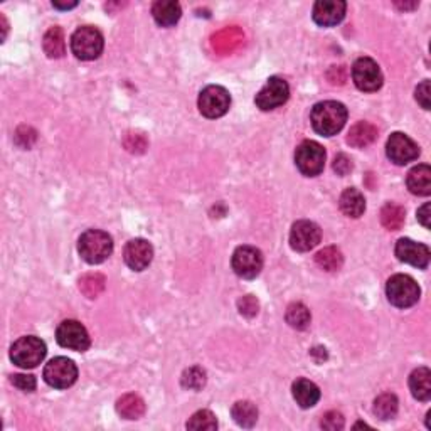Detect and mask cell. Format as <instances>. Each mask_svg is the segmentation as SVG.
Segmentation results:
<instances>
[{
	"mask_svg": "<svg viewBox=\"0 0 431 431\" xmlns=\"http://www.w3.org/2000/svg\"><path fill=\"white\" fill-rule=\"evenodd\" d=\"M310 122L317 134L334 136L347 122V108L339 101H320L311 108Z\"/></svg>",
	"mask_w": 431,
	"mask_h": 431,
	"instance_id": "cell-1",
	"label": "cell"
},
{
	"mask_svg": "<svg viewBox=\"0 0 431 431\" xmlns=\"http://www.w3.org/2000/svg\"><path fill=\"white\" fill-rule=\"evenodd\" d=\"M78 251L86 263L100 264L113 253V240L108 233L100 229H88L86 233L81 234Z\"/></svg>",
	"mask_w": 431,
	"mask_h": 431,
	"instance_id": "cell-2",
	"label": "cell"
},
{
	"mask_svg": "<svg viewBox=\"0 0 431 431\" xmlns=\"http://www.w3.org/2000/svg\"><path fill=\"white\" fill-rule=\"evenodd\" d=\"M103 34L91 25H84L72 34L71 37V51L81 61H93L100 58L103 53Z\"/></svg>",
	"mask_w": 431,
	"mask_h": 431,
	"instance_id": "cell-3",
	"label": "cell"
},
{
	"mask_svg": "<svg viewBox=\"0 0 431 431\" xmlns=\"http://www.w3.org/2000/svg\"><path fill=\"white\" fill-rule=\"evenodd\" d=\"M46 344L34 335L20 337L11 347V359L22 369H32L39 366L46 357Z\"/></svg>",
	"mask_w": 431,
	"mask_h": 431,
	"instance_id": "cell-4",
	"label": "cell"
},
{
	"mask_svg": "<svg viewBox=\"0 0 431 431\" xmlns=\"http://www.w3.org/2000/svg\"><path fill=\"white\" fill-rule=\"evenodd\" d=\"M387 300L398 309H409L420 300V287L409 275H394L387 280L386 285Z\"/></svg>",
	"mask_w": 431,
	"mask_h": 431,
	"instance_id": "cell-5",
	"label": "cell"
},
{
	"mask_svg": "<svg viewBox=\"0 0 431 431\" xmlns=\"http://www.w3.org/2000/svg\"><path fill=\"white\" fill-rule=\"evenodd\" d=\"M297 167L307 177H315L326 167V150L314 140H305L295 152Z\"/></svg>",
	"mask_w": 431,
	"mask_h": 431,
	"instance_id": "cell-6",
	"label": "cell"
},
{
	"mask_svg": "<svg viewBox=\"0 0 431 431\" xmlns=\"http://www.w3.org/2000/svg\"><path fill=\"white\" fill-rule=\"evenodd\" d=\"M198 105L199 112L206 118H219L228 113L229 106H231V96L226 88L211 84L200 91Z\"/></svg>",
	"mask_w": 431,
	"mask_h": 431,
	"instance_id": "cell-7",
	"label": "cell"
},
{
	"mask_svg": "<svg viewBox=\"0 0 431 431\" xmlns=\"http://www.w3.org/2000/svg\"><path fill=\"white\" fill-rule=\"evenodd\" d=\"M78 379V368L67 357H56L44 368V381L56 390H67Z\"/></svg>",
	"mask_w": 431,
	"mask_h": 431,
	"instance_id": "cell-8",
	"label": "cell"
},
{
	"mask_svg": "<svg viewBox=\"0 0 431 431\" xmlns=\"http://www.w3.org/2000/svg\"><path fill=\"white\" fill-rule=\"evenodd\" d=\"M290 96V86L285 79L273 76L266 81V84L259 89V93L255 98V103L263 112H271V110L278 108L285 105Z\"/></svg>",
	"mask_w": 431,
	"mask_h": 431,
	"instance_id": "cell-9",
	"label": "cell"
},
{
	"mask_svg": "<svg viewBox=\"0 0 431 431\" xmlns=\"http://www.w3.org/2000/svg\"><path fill=\"white\" fill-rule=\"evenodd\" d=\"M56 340L61 347L71 349V351L76 352L88 351L89 344H91L88 330L78 320H64V322L59 323L56 330Z\"/></svg>",
	"mask_w": 431,
	"mask_h": 431,
	"instance_id": "cell-10",
	"label": "cell"
},
{
	"mask_svg": "<svg viewBox=\"0 0 431 431\" xmlns=\"http://www.w3.org/2000/svg\"><path fill=\"white\" fill-rule=\"evenodd\" d=\"M233 270L238 276L246 280H253L259 275L263 268L262 251L253 246H240L233 253Z\"/></svg>",
	"mask_w": 431,
	"mask_h": 431,
	"instance_id": "cell-11",
	"label": "cell"
},
{
	"mask_svg": "<svg viewBox=\"0 0 431 431\" xmlns=\"http://www.w3.org/2000/svg\"><path fill=\"white\" fill-rule=\"evenodd\" d=\"M352 79L361 91L373 93L382 86V72L371 58H359L352 66Z\"/></svg>",
	"mask_w": 431,
	"mask_h": 431,
	"instance_id": "cell-12",
	"label": "cell"
},
{
	"mask_svg": "<svg viewBox=\"0 0 431 431\" xmlns=\"http://www.w3.org/2000/svg\"><path fill=\"white\" fill-rule=\"evenodd\" d=\"M386 153L391 162L398 165H406L409 162L416 160L420 155V147L409 139L408 135L396 131L390 136L386 145Z\"/></svg>",
	"mask_w": 431,
	"mask_h": 431,
	"instance_id": "cell-13",
	"label": "cell"
},
{
	"mask_svg": "<svg viewBox=\"0 0 431 431\" xmlns=\"http://www.w3.org/2000/svg\"><path fill=\"white\" fill-rule=\"evenodd\" d=\"M320 238H322V231L317 224L311 221H298L290 233V246L295 251L305 253L319 245Z\"/></svg>",
	"mask_w": 431,
	"mask_h": 431,
	"instance_id": "cell-14",
	"label": "cell"
},
{
	"mask_svg": "<svg viewBox=\"0 0 431 431\" xmlns=\"http://www.w3.org/2000/svg\"><path fill=\"white\" fill-rule=\"evenodd\" d=\"M396 256H398L399 262L413 264V266L421 268L425 270L430 263V247L421 243H416L408 238H403L396 243Z\"/></svg>",
	"mask_w": 431,
	"mask_h": 431,
	"instance_id": "cell-15",
	"label": "cell"
},
{
	"mask_svg": "<svg viewBox=\"0 0 431 431\" xmlns=\"http://www.w3.org/2000/svg\"><path fill=\"white\" fill-rule=\"evenodd\" d=\"M123 258H125V263L134 271H143L145 268H148V264L152 263L153 247L147 240L136 238V240H131L125 246Z\"/></svg>",
	"mask_w": 431,
	"mask_h": 431,
	"instance_id": "cell-16",
	"label": "cell"
},
{
	"mask_svg": "<svg viewBox=\"0 0 431 431\" xmlns=\"http://www.w3.org/2000/svg\"><path fill=\"white\" fill-rule=\"evenodd\" d=\"M347 4L342 0H319L314 6V20L322 27H332L342 22Z\"/></svg>",
	"mask_w": 431,
	"mask_h": 431,
	"instance_id": "cell-17",
	"label": "cell"
},
{
	"mask_svg": "<svg viewBox=\"0 0 431 431\" xmlns=\"http://www.w3.org/2000/svg\"><path fill=\"white\" fill-rule=\"evenodd\" d=\"M152 15L155 22L162 25V27H172L181 19L182 11L181 6L172 0H159L152 6Z\"/></svg>",
	"mask_w": 431,
	"mask_h": 431,
	"instance_id": "cell-18",
	"label": "cell"
},
{
	"mask_svg": "<svg viewBox=\"0 0 431 431\" xmlns=\"http://www.w3.org/2000/svg\"><path fill=\"white\" fill-rule=\"evenodd\" d=\"M408 189L416 195H430L431 194V169L430 165L421 164L415 169L409 170L406 179Z\"/></svg>",
	"mask_w": 431,
	"mask_h": 431,
	"instance_id": "cell-19",
	"label": "cell"
},
{
	"mask_svg": "<svg viewBox=\"0 0 431 431\" xmlns=\"http://www.w3.org/2000/svg\"><path fill=\"white\" fill-rule=\"evenodd\" d=\"M292 392L293 398H295L297 403L300 404V408L304 409L315 406L320 399L319 386L309 381V379H297L292 386Z\"/></svg>",
	"mask_w": 431,
	"mask_h": 431,
	"instance_id": "cell-20",
	"label": "cell"
},
{
	"mask_svg": "<svg viewBox=\"0 0 431 431\" xmlns=\"http://www.w3.org/2000/svg\"><path fill=\"white\" fill-rule=\"evenodd\" d=\"M409 390L418 401L431 399V371L428 368H418L409 375Z\"/></svg>",
	"mask_w": 431,
	"mask_h": 431,
	"instance_id": "cell-21",
	"label": "cell"
},
{
	"mask_svg": "<svg viewBox=\"0 0 431 431\" xmlns=\"http://www.w3.org/2000/svg\"><path fill=\"white\" fill-rule=\"evenodd\" d=\"M339 204H340V211L349 217H361L366 211L364 195H362L357 189H354V187H349V189H345L342 192Z\"/></svg>",
	"mask_w": 431,
	"mask_h": 431,
	"instance_id": "cell-22",
	"label": "cell"
},
{
	"mask_svg": "<svg viewBox=\"0 0 431 431\" xmlns=\"http://www.w3.org/2000/svg\"><path fill=\"white\" fill-rule=\"evenodd\" d=\"M378 139V128L369 122H359L351 128L347 135V143L356 148L368 147Z\"/></svg>",
	"mask_w": 431,
	"mask_h": 431,
	"instance_id": "cell-23",
	"label": "cell"
},
{
	"mask_svg": "<svg viewBox=\"0 0 431 431\" xmlns=\"http://www.w3.org/2000/svg\"><path fill=\"white\" fill-rule=\"evenodd\" d=\"M117 411L125 420H139L145 413V403L140 396L125 394L117 401Z\"/></svg>",
	"mask_w": 431,
	"mask_h": 431,
	"instance_id": "cell-24",
	"label": "cell"
},
{
	"mask_svg": "<svg viewBox=\"0 0 431 431\" xmlns=\"http://www.w3.org/2000/svg\"><path fill=\"white\" fill-rule=\"evenodd\" d=\"M42 46H44L46 54L49 58L58 59L63 58L64 53H66V41H64V32L61 27H51L48 32H46L44 41H42Z\"/></svg>",
	"mask_w": 431,
	"mask_h": 431,
	"instance_id": "cell-25",
	"label": "cell"
},
{
	"mask_svg": "<svg viewBox=\"0 0 431 431\" xmlns=\"http://www.w3.org/2000/svg\"><path fill=\"white\" fill-rule=\"evenodd\" d=\"M315 263L319 264V268L326 271H339L344 264V256L340 253L339 247L328 246L315 255Z\"/></svg>",
	"mask_w": 431,
	"mask_h": 431,
	"instance_id": "cell-26",
	"label": "cell"
},
{
	"mask_svg": "<svg viewBox=\"0 0 431 431\" xmlns=\"http://www.w3.org/2000/svg\"><path fill=\"white\" fill-rule=\"evenodd\" d=\"M231 415L243 428H251L258 421V409L251 401H238L231 409Z\"/></svg>",
	"mask_w": 431,
	"mask_h": 431,
	"instance_id": "cell-27",
	"label": "cell"
},
{
	"mask_svg": "<svg viewBox=\"0 0 431 431\" xmlns=\"http://www.w3.org/2000/svg\"><path fill=\"white\" fill-rule=\"evenodd\" d=\"M404 207L398 206L394 202H387L386 206L381 209V223L390 231H399L404 224Z\"/></svg>",
	"mask_w": 431,
	"mask_h": 431,
	"instance_id": "cell-28",
	"label": "cell"
},
{
	"mask_svg": "<svg viewBox=\"0 0 431 431\" xmlns=\"http://www.w3.org/2000/svg\"><path fill=\"white\" fill-rule=\"evenodd\" d=\"M398 398L391 392H384V394L375 398L374 401V415L379 418V420L386 421L392 420L398 413Z\"/></svg>",
	"mask_w": 431,
	"mask_h": 431,
	"instance_id": "cell-29",
	"label": "cell"
},
{
	"mask_svg": "<svg viewBox=\"0 0 431 431\" xmlns=\"http://www.w3.org/2000/svg\"><path fill=\"white\" fill-rule=\"evenodd\" d=\"M285 319H287L288 326L297 328V330H305L307 327L310 326V310L307 309L304 304H300V302H295V304H292L287 309V315H285Z\"/></svg>",
	"mask_w": 431,
	"mask_h": 431,
	"instance_id": "cell-30",
	"label": "cell"
},
{
	"mask_svg": "<svg viewBox=\"0 0 431 431\" xmlns=\"http://www.w3.org/2000/svg\"><path fill=\"white\" fill-rule=\"evenodd\" d=\"M105 276L100 273H88L79 278V290L84 297L96 298L105 290Z\"/></svg>",
	"mask_w": 431,
	"mask_h": 431,
	"instance_id": "cell-31",
	"label": "cell"
},
{
	"mask_svg": "<svg viewBox=\"0 0 431 431\" xmlns=\"http://www.w3.org/2000/svg\"><path fill=\"white\" fill-rule=\"evenodd\" d=\"M241 41H243V34L238 31V29H226V31L214 36L212 44H214V48L219 49L221 53H228V51H231L233 44H240Z\"/></svg>",
	"mask_w": 431,
	"mask_h": 431,
	"instance_id": "cell-32",
	"label": "cell"
},
{
	"mask_svg": "<svg viewBox=\"0 0 431 431\" xmlns=\"http://www.w3.org/2000/svg\"><path fill=\"white\" fill-rule=\"evenodd\" d=\"M187 428L212 431L217 428V420L211 411H207V409H200V411L192 415L191 420L187 421Z\"/></svg>",
	"mask_w": 431,
	"mask_h": 431,
	"instance_id": "cell-33",
	"label": "cell"
},
{
	"mask_svg": "<svg viewBox=\"0 0 431 431\" xmlns=\"http://www.w3.org/2000/svg\"><path fill=\"white\" fill-rule=\"evenodd\" d=\"M181 382L186 390L199 391V390H202L204 384H206V373H204V369L194 366V368H189L184 371V374H182V378H181Z\"/></svg>",
	"mask_w": 431,
	"mask_h": 431,
	"instance_id": "cell-34",
	"label": "cell"
},
{
	"mask_svg": "<svg viewBox=\"0 0 431 431\" xmlns=\"http://www.w3.org/2000/svg\"><path fill=\"white\" fill-rule=\"evenodd\" d=\"M238 310H240V314L245 315V317L253 319L259 311L258 298L253 295H245L243 298H240V300H238Z\"/></svg>",
	"mask_w": 431,
	"mask_h": 431,
	"instance_id": "cell-35",
	"label": "cell"
},
{
	"mask_svg": "<svg viewBox=\"0 0 431 431\" xmlns=\"http://www.w3.org/2000/svg\"><path fill=\"white\" fill-rule=\"evenodd\" d=\"M320 426H322L323 430H328V431L342 430L344 428V416L337 411H328L322 416Z\"/></svg>",
	"mask_w": 431,
	"mask_h": 431,
	"instance_id": "cell-36",
	"label": "cell"
},
{
	"mask_svg": "<svg viewBox=\"0 0 431 431\" xmlns=\"http://www.w3.org/2000/svg\"><path fill=\"white\" fill-rule=\"evenodd\" d=\"M416 101L421 105V108L430 110L431 108V83L428 79H425L423 83L418 84L415 91Z\"/></svg>",
	"mask_w": 431,
	"mask_h": 431,
	"instance_id": "cell-37",
	"label": "cell"
},
{
	"mask_svg": "<svg viewBox=\"0 0 431 431\" xmlns=\"http://www.w3.org/2000/svg\"><path fill=\"white\" fill-rule=\"evenodd\" d=\"M12 384L15 387H19L20 391L31 392L36 390V378L31 374H15L12 375Z\"/></svg>",
	"mask_w": 431,
	"mask_h": 431,
	"instance_id": "cell-38",
	"label": "cell"
},
{
	"mask_svg": "<svg viewBox=\"0 0 431 431\" xmlns=\"http://www.w3.org/2000/svg\"><path fill=\"white\" fill-rule=\"evenodd\" d=\"M125 147L128 152L131 153H142L147 147V140L143 139V135L139 134H128L125 139Z\"/></svg>",
	"mask_w": 431,
	"mask_h": 431,
	"instance_id": "cell-39",
	"label": "cell"
},
{
	"mask_svg": "<svg viewBox=\"0 0 431 431\" xmlns=\"http://www.w3.org/2000/svg\"><path fill=\"white\" fill-rule=\"evenodd\" d=\"M334 170L339 176H347L352 170V160L347 155H344V153H339L334 160Z\"/></svg>",
	"mask_w": 431,
	"mask_h": 431,
	"instance_id": "cell-40",
	"label": "cell"
},
{
	"mask_svg": "<svg viewBox=\"0 0 431 431\" xmlns=\"http://www.w3.org/2000/svg\"><path fill=\"white\" fill-rule=\"evenodd\" d=\"M430 216H431L430 214V202H426L423 207L418 209V221H420V223L423 224L426 229H430V226H431Z\"/></svg>",
	"mask_w": 431,
	"mask_h": 431,
	"instance_id": "cell-41",
	"label": "cell"
},
{
	"mask_svg": "<svg viewBox=\"0 0 431 431\" xmlns=\"http://www.w3.org/2000/svg\"><path fill=\"white\" fill-rule=\"evenodd\" d=\"M311 356H314L315 359H317V362H322L323 359H327V352H326V349H323V347H315L314 351H311Z\"/></svg>",
	"mask_w": 431,
	"mask_h": 431,
	"instance_id": "cell-42",
	"label": "cell"
},
{
	"mask_svg": "<svg viewBox=\"0 0 431 431\" xmlns=\"http://www.w3.org/2000/svg\"><path fill=\"white\" fill-rule=\"evenodd\" d=\"M53 6L56 8H63V11H66V8H72L78 6V2H67V4H61V2H53Z\"/></svg>",
	"mask_w": 431,
	"mask_h": 431,
	"instance_id": "cell-43",
	"label": "cell"
},
{
	"mask_svg": "<svg viewBox=\"0 0 431 431\" xmlns=\"http://www.w3.org/2000/svg\"><path fill=\"white\" fill-rule=\"evenodd\" d=\"M396 7L399 8H404V11H408V8H416L418 4L413 2V4H396Z\"/></svg>",
	"mask_w": 431,
	"mask_h": 431,
	"instance_id": "cell-44",
	"label": "cell"
}]
</instances>
